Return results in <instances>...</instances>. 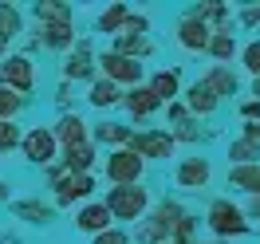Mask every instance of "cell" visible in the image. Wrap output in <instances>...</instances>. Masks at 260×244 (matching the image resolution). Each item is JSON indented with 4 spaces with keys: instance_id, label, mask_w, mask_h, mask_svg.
I'll return each instance as SVG.
<instances>
[{
    "instance_id": "obj_1",
    "label": "cell",
    "mask_w": 260,
    "mask_h": 244,
    "mask_svg": "<svg viewBox=\"0 0 260 244\" xmlns=\"http://www.w3.org/2000/svg\"><path fill=\"white\" fill-rule=\"evenodd\" d=\"M185 205H181L178 197H162V201H154L150 213L134 225V236L138 244H162V240H174V232H178L181 217H185Z\"/></svg>"
},
{
    "instance_id": "obj_2",
    "label": "cell",
    "mask_w": 260,
    "mask_h": 244,
    "mask_svg": "<svg viewBox=\"0 0 260 244\" xmlns=\"http://www.w3.org/2000/svg\"><path fill=\"white\" fill-rule=\"evenodd\" d=\"M205 228L213 232V240H241L252 232L244 209L233 201V197H213L209 209H205Z\"/></svg>"
},
{
    "instance_id": "obj_3",
    "label": "cell",
    "mask_w": 260,
    "mask_h": 244,
    "mask_svg": "<svg viewBox=\"0 0 260 244\" xmlns=\"http://www.w3.org/2000/svg\"><path fill=\"white\" fill-rule=\"evenodd\" d=\"M103 205L111 209L114 225H118V221H122V225H138V221L150 213L154 197H150L146 185H111L107 197H103Z\"/></svg>"
},
{
    "instance_id": "obj_4",
    "label": "cell",
    "mask_w": 260,
    "mask_h": 244,
    "mask_svg": "<svg viewBox=\"0 0 260 244\" xmlns=\"http://www.w3.org/2000/svg\"><path fill=\"white\" fill-rule=\"evenodd\" d=\"M0 87L28 98L36 91V59L24 51H4L0 55Z\"/></svg>"
},
{
    "instance_id": "obj_5",
    "label": "cell",
    "mask_w": 260,
    "mask_h": 244,
    "mask_svg": "<svg viewBox=\"0 0 260 244\" xmlns=\"http://www.w3.org/2000/svg\"><path fill=\"white\" fill-rule=\"evenodd\" d=\"M99 79L114 83L118 91H130V87H142V83H146V67L138 63V59L103 51V55H99Z\"/></svg>"
},
{
    "instance_id": "obj_6",
    "label": "cell",
    "mask_w": 260,
    "mask_h": 244,
    "mask_svg": "<svg viewBox=\"0 0 260 244\" xmlns=\"http://www.w3.org/2000/svg\"><path fill=\"white\" fill-rule=\"evenodd\" d=\"M126 150L138 154L142 162H166V158H174L178 142H174V134L166 130V126H146V130H134Z\"/></svg>"
},
{
    "instance_id": "obj_7",
    "label": "cell",
    "mask_w": 260,
    "mask_h": 244,
    "mask_svg": "<svg viewBox=\"0 0 260 244\" xmlns=\"http://www.w3.org/2000/svg\"><path fill=\"white\" fill-rule=\"evenodd\" d=\"M103 178L111 181V185H142L146 162H142L138 154H130V150H107V158H103Z\"/></svg>"
},
{
    "instance_id": "obj_8",
    "label": "cell",
    "mask_w": 260,
    "mask_h": 244,
    "mask_svg": "<svg viewBox=\"0 0 260 244\" xmlns=\"http://www.w3.org/2000/svg\"><path fill=\"white\" fill-rule=\"evenodd\" d=\"M63 83H95L99 79V55L91 48V40H75V48L63 55V67H59Z\"/></svg>"
},
{
    "instance_id": "obj_9",
    "label": "cell",
    "mask_w": 260,
    "mask_h": 244,
    "mask_svg": "<svg viewBox=\"0 0 260 244\" xmlns=\"http://www.w3.org/2000/svg\"><path fill=\"white\" fill-rule=\"evenodd\" d=\"M20 154H24V162L40 165V169H48L51 162H59V142H55L51 126H28L24 138H20Z\"/></svg>"
},
{
    "instance_id": "obj_10",
    "label": "cell",
    "mask_w": 260,
    "mask_h": 244,
    "mask_svg": "<svg viewBox=\"0 0 260 244\" xmlns=\"http://www.w3.org/2000/svg\"><path fill=\"white\" fill-rule=\"evenodd\" d=\"M95 189L99 181L95 173H63V178L51 185V193H55V209H71V205H87V201H95Z\"/></svg>"
},
{
    "instance_id": "obj_11",
    "label": "cell",
    "mask_w": 260,
    "mask_h": 244,
    "mask_svg": "<svg viewBox=\"0 0 260 244\" xmlns=\"http://www.w3.org/2000/svg\"><path fill=\"white\" fill-rule=\"evenodd\" d=\"M213 181V162L205 154H193V158H181L174 165V185L185 189V193H201V189H209Z\"/></svg>"
},
{
    "instance_id": "obj_12",
    "label": "cell",
    "mask_w": 260,
    "mask_h": 244,
    "mask_svg": "<svg viewBox=\"0 0 260 244\" xmlns=\"http://www.w3.org/2000/svg\"><path fill=\"white\" fill-rule=\"evenodd\" d=\"M209 36H213V28L201 24L197 16H189V12H181L178 24H174V44L181 51H189V55H201V51L209 48Z\"/></svg>"
},
{
    "instance_id": "obj_13",
    "label": "cell",
    "mask_w": 260,
    "mask_h": 244,
    "mask_svg": "<svg viewBox=\"0 0 260 244\" xmlns=\"http://www.w3.org/2000/svg\"><path fill=\"white\" fill-rule=\"evenodd\" d=\"M51 134H55V142H59V150H71V146H87L91 142V122L83 118L79 111H67L55 118V126H51Z\"/></svg>"
},
{
    "instance_id": "obj_14",
    "label": "cell",
    "mask_w": 260,
    "mask_h": 244,
    "mask_svg": "<svg viewBox=\"0 0 260 244\" xmlns=\"http://www.w3.org/2000/svg\"><path fill=\"white\" fill-rule=\"evenodd\" d=\"M32 40H36V48L55 51V55H67V51L75 48L79 36H75V24H36Z\"/></svg>"
},
{
    "instance_id": "obj_15",
    "label": "cell",
    "mask_w": 260,
    "mask_h": 244,
    "mask_svg": "<svg viewBox=\"0 0 260 244\" xmlns=\"http://www.w3.org/2000/svg\"><path fill=\"white\" fill-rule=\"evenodd\" d=\"M75 232H83V236H99V232H107V228H114V217L111 209L103 205V197H95V201H87V205H79L75 209Z\"/></svg>"
},
{
    "instance_id": "obj_16",
    "label": "cell",
    "mask_w": 260,
    "mask_h": 244,
    "mask_svg": "<svg viewBox=\"0 0 260 244\" xmlns=\"http://www.w3.org/2000/svg\"><path fill=\"white\" fill-rule=\"evenodd\" d=\"M181 107L189 111V118H209V114L221 111V98L213 95V87H209V83L193 79L189 87H185V91H181Z\"/></svg>"
},
{
    "instance_id": "obj_17",
    "label": "cell",
    "mask_w": 260,
    "mask_h": 244,
    "mask_svg": "<svg viewBox=\"0 0 260 244\" xmlns=\"http://www.w3.org/2000/svg\"><path fill=\"white\" fill-rule=\"evenodd\" d=\"M146 87L154 91V98L162 102V107H170V102H178L181 91H185V79H181V67H158L154 75L146 79Z\"/></svg>"
},
{
    "instance_id": "obj_18",
    "label": "cell",
    "mask_w": 260,
    "mask_h": 244,
    "mask_svg": "<svg viewBox=\"0 0 260 244\" xmlns=\"http://www.w3.org/2000/svg\"><path fill=\"white\" fill-rule=\"evenodd\" d=\"M130 138H134V126L130 122H118V118H103L99 126H91V146H107V150H126Z\"/></svg>"
},
{
    "instance_id": "obj_19",
    "label": "cell",
    "mask_w": 260,
    "mask_h": 244,
    "mask_svg": "<svg viewBox=\"0 0 260 244\" xmlns=\"http://www.w3.org/2000/svg\"><path fill=\"white\" fill-rule=\"evenodd\" d=\"M8 209H12V217H16V221L36 225V228L55 221V205H48L44 197H16V201H8Z\"/></svg>"
},
{
    "instance_id": "obj_20",
    "label": "cell",
    "mask_w": 260,
    "mask_h": 244,
    "mask_svg": "<svg viewBox=\"0 0 260 244\" xmlns=\"http://www.w3.org/2000/svg\"><path fill=\"white\" fill-rule=\"evenodd\" d=\"M24 32H28L24 8L12 0H0V48H12L16 40H24Z\"/></svg>"
},
{
    "instance_id": "obj_21",
    "label": "cell",
    "mask_w": 260,
    "mask_h": 244,
    "mask_svg": "<svg viewBox=\"0 0 260 244\" xmlns=\"http://www.w3.org/2000/svg\"><path fill=\"white\" fill-rule=\"evenodd\" d=\"M122 111H126L134 122H142V118H154V114L162 111V102H158V98H154V91L142 83V87H130V91H122Z\"/></svg>"
},
{
    "instance_id": "obj_22",
    "label": "cell",
    "mask_w": 260,
    "mask_h": 244,
    "mask_svg": "<svg viewBox=\"0 0 260 244\" xmlns=\"http://www.w3.org/2000/svg\"><path fill=\"white\" fill-rule=\"evenodd\" d=\"M201 83H209L213 95L221 98V102H225V98H233L237 91H241V75H237L233 67H225V63H209L205 71H201Z\"/></svg>"
},
{
    "instance_id": "obj_23",
    "label": "cell",
    "mask_w": 260,
    "mask_h": 244,
    "mask_svg": "<svg viewBox=\"0 0 260 244\" xmlns=\"http://www.w3.org/2000/svg\"><path fill=\"white\" fill-rule=\"evenodd\" d=\"M111 51H114V55H126V59H138V63H142V59H150V55L158 51V44H154L150 36H138V32H118V36L111 40Z\"/></svg>"
},
{
    "instance_id": "obj_24",
    "label": "cell",
    "mask_w": 260,
    "mask_h": 244,
    "mask_svg": "<svg viewBox=\"0 0 260 244\" xmlns=\"http://www.w3.org/2000/svg\"><path fill=\"white\" fill-rule=\"evenodd\" d=\"M32 16L36 24H75V8L67 0H36Z\"/></svg>"
},
{
    "instance_id": "obj_25",
    "label": "cell",
    "mask_w": 260,
    "mask_h": 244,
    "mask_svg": "<svg viewBox=\"0 0 260 244\" xmlns=\"http://www.w3.org/2000/svg\"><path fill=\"white\" fill-rule=\"evenodd\" d=\"M99 162V150L87 142V146H71V150H59V165L67 173H91Z\"/></svg>"
},
{
    "instance_id": "obj_26",
    "label": "cell",
    "mask_w": 260,
    "mask_h": 244,
    "mask_svg": "<svg viewBox=\"0 0 260 244\" xmlns=\"http://www.w3.org/2000/svg\"><path fill=\"white\" fill-rule=\"evenodd\" d=\"M229 189L244 197H260V162L256 165H229Z\"/></svg>"
},
{
    "instance_id": "obj_27",
    "label": "cell",
    "mask_w": 260,
    "mask_h": 244,
    "mask_svg": "<svg viewBox=\"0 0 260 244\" xmlns=\"http://www.w3.org/2000/svg\"><path fill=\"white\" fill-rule=\"evenodd\" d=\"M237 51H241V44H237V32H213V36H209V48H205V55H209L213 63L233 67Z\"/></svg>"
},
{
    "instance_id": "obj_28",
    "label": "cell",
    "mask_w": 260,
    "mask_h": 244,
    "mask_svg": "<svg viewBox=\"0 0 260 244\" xmlns=\"http://www.w3.org/2000/svg\"><path fill=\"white\" fill-rule=\"evenodd\" d=\"M87 102L95 111H114V107H122V91L107 79H95V83H87Z\"/></svg>"
},
{
    "instance_id": "obj_29",
    "label": "cell",
    "mask_w": 260,
    "mask_h": 244,
    "mask_svg": "<svg viewBox=\"0 0 260 244\" xmlns=\"http://www.w3.org/2000/svg\"><path fill=\"white\" fill-rule=\"evenodd\" d=\"M126 20H130V8H126V4H107V8L95 16V32L114 40V36L126 28Z\"/></svg>"
},
{
    "instance_id": "obj_30",
    "label": "cell",
    "mask_w": 260,
    "mask_h": 244,
    "mask_svg": "<svg viewBox=\"0 0 260 244\" xmlns=\"http://www.w3.org/2000/svg\"><path fill=\"white\" fill-rule=\"evenodd\" d=\"M229 165H256L260 162V142H244V138H233L225 146Z\"/></svg>"
},
{
    "instance_id": "obj_31",
    "label": "cell",
    "mask_w": 260,
    "mask_h": 244,
    "mask_svg": "<svg viewBox=\"0 0 260 244\" xmlns=\"http://www.w3.org/2000/svg\"><path fill=\"white\" fill-rule=\"evenodd\" d=\"M24 107H28V98H24V95L8 91V87H0V122H20Z\"/></svg>"
},
{
    "instance_id": "obj_32",
    "label": "cell",
    "mask_w": 260,
    "mask_h": 244,
    "mask_svg": "<svg viewBox=\"0 0 260 244\" xmlns=\"http://www.w3.org/2000/svg\"><path fill=\"white\" fill-rule=\"evenodd\" d=\"M237 59H241V67L252 75V79H260V36H256V40H248V44H241Z\"/></svg>"
},
{
    "instance_id": "obj_33",
    "label": "cell",
    "mask_w": 260,
    "mask_h": 244,
    "mask_svg": "<svg viewBox=\"0 0 260 244\" xmlns=\"http://www.w3.org/2000/svg\"><path fill=\"white\" fill-rule=\"evenodd\" d=\"M20 138H24V126L20 122H0V158L20 150Z\"/></svg>"
},
{
    "instance_id": "obj_34",
    "label": "cell",
    "mask_w": 260,
    "mask_h": 244,
    "mask_svg": "<svg viewBox=\"0 0 260 244\" xmlns=\"http://www.w3.org/2000/svg\"><path fill=\"white\" fill-rule=\"evenodd\" d=\"M91 244H130V232L126 228H107V232H99V236H91Z\"/></svg>"
},
{
    "instance_id": "obj_35",
    "label": "cell",
    "mask_w": 260,
    "mask_h": 244,
    "mask_svg": "<svg viewBox=\"0 0 260 244\" xmlns=\"http://www.w3.org/2000/svg\"><path fill=\"white\" fill-rule=\"evenodd\" d=\"M237 114H241V122H260V102L256 98H244L237 107Z\"/></svg>"
},
{
    "instance_id": "obj_36",
    "label": "cell",
    "mask_w": 260,
    "mask_h": 244,
    "mask_svg": "<svg viewBox=\"0 0 260 244\" xmlns=\"http://www.w3.org/2000/svg\"><path fill=\"white\" fill-rule=\"evenodd\" d=\"M55 102H59V114L71 111V83L59 79V87H55Z\"/></svg>"
},
{
    "instance_id": "obj_37",
    "label": "cell",
    "mask_w": 260,
    "mask_h": 244,
    "mask_svg": "<svg viewBox=\"0 0 260 244\" xmlns=\"http://www.w3.org/2000/svg\"><path fill=\"white\" fill-rule=\"evenodd\" d=\"M241 209H244V217H248V225L260 228V197H248V205H241Z\"/></svg>"
},
{
    "instance_id": "obj_38",
    "label": "cell",
    "mask_w": 260,
    "mask_h": 244,
    "mask_svg": "<svg viewBox=\"0 0 260 244\" xmlns=\"http://www.w3.org/2000/svg\"><path fill=\"white\" fill-rule=\"evenodd\" d=\"M166 118H170V122H178V126L185 122V118H189V111L181 107V98H178V102H170V107H166Z\"/></svg>"
},
{
    "instance_id": "obj_39",
    "label": "cell",
    "mask_w": 260,
    "mask_h": 244,
    "mask_svg": "<svg viewBox=\"0 0 260 244\" xmlns=\"http://www.w3.org/2000/svg\"><path fill=\"white\" fill-rule=\"evenodd\" d=\"M237 138H244V142H260V122H241V134Z\"/></svg>"
},
{
    "instance_id": "obj_40",
    "label": "cell",
    "mask_w": 260,
    "mask_h": 244,
    "mask_svg": "<svg viewBox=\"0 0 260 244\" xmlns=\"http://www.w3.org/2000/svg\"><path fill=\"white\" fill-rule=\"evenodd\" d=\"M0 244H20V232H8V228H0Z\"/></svg>"
},
{
    "instance_id": "obj_41",
    "label": "cell",
    "mask_w": 260,
    "mask_h": 244,
    "mask_svg": "<svg viewBox=\"0 0 260 244\" xmlns=\"http://www.w3.org/2000/svg\"><path fill=\"white\" fill-rule=\"evenodd\" d=\"M248 91H252V98L260 102V79H252V87H248Z\"/></svg>"
},
{
    "instance_id": "obj_42",
    "label": "cell",
    "mask_w": 260,
    "mask_h": 244,
    "mask_svg": "<svg viewBox=\"0 0 260 244\" xmlns=\"http://www.w3.org/2000/svg\"><path fill=\"white\" fill-rule=\"evenodd\" d=\"M0 201H12V197H8V181H0Z\"/></svg>"
},
{
    "instance_id": "obj_43",
    "label": "cell",
    "mask_w": 260,
    "mask_h": 244,
    "mask_svg": "<svg viewBox=\"0 0 260 244\" xmlns=\"http://www.w3.org/2000/svg\"><path fill=\"white\" fill-rule=\"evenodd\" d=\"M193 244H217V240H193Z\"/></svg>"
}]
</instances>
